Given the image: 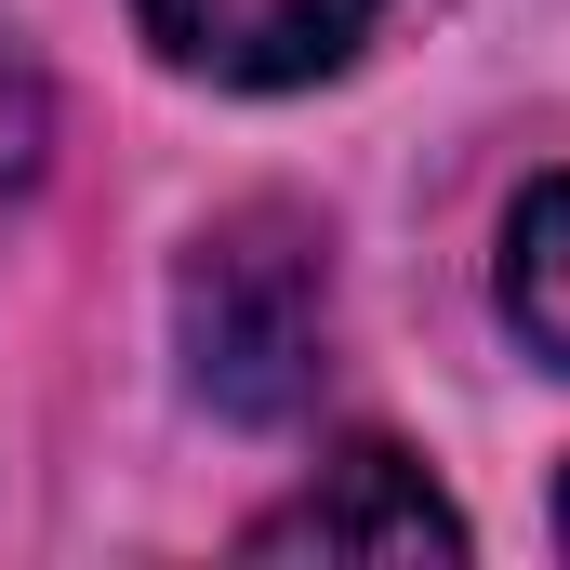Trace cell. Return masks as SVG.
Wrapping results in <instances>:
<instances>
[{
    "mask_svg": "<svg viewBox=\"0 0 570 570\" xmlns=\"http://www.w3.org/2000/svg\"><path fill=\"white\" fill-rule=\"evenodd\" d=\"M40 146H53V94H40V67H27V40L0 27V199L40 173Z\"/></svg>",
    "mask_w": 570,
    "mask_h": 570,
    "instance_id": "5b68a950",
    "label": "cell"
},
{
    "mask_svg": "<svg viewBox=\"0 0 570 570\" xmlns=\"http://www.w3.org/2000/svg\"><path fill=\"white\" fill-rule=\"evenodd\" d=\"M253 558H464V518L425 491V464L412 451H385V438H358V451H332L292 504H266L253 518Z\"/></svg>",
    "mask_w": 570,
    "mask_h": 570,
    "instance_id": "7a4b0ae2",
    "label": "cell"
},
{
    "mask_svg": "<svg viewBox=\"0 0 570 570\" xmlns=\"http://www.w3.org/2000/svg\"><path fill=\"white\" fill-rule=\"evenodd\" d=\"M134 13H146V40H159L186 80L292 94V80H332L385 0H134Z\"/></svg>",
    "mask_w": 570,
    "mask_h": 570,
    "instance_id": "3957f363",
    "label": "cell"
},
{
    "mask_svg": "<svg viewBox=\"0 0 570 570\" xmlns=\"http://www.w3.org/2000/svg\"><path fill=\"white\" fill-rule=\"evenodd\" d=\"M173 345L226 425L318 412V385H332V239L279 199L199 226V253L173 266Z\"/></svg>",
    "mask_w": 570,
    "mask_h": 570,
    "instance_id": "6da1fadb",
    "label": "cell"
},
{
    "mask_svg": "<svg viewBox=\"0 0 570 570\" xmlns=\"http://www.w3.org/2000/svg\"><path fill=\"white\" fill-rule=\"evenodd\" d=\"M504 318H518L531 358H558V372H570V173H558V186H531L518 226H504Z\"/></svg>",
    "mask_w": 570,
    "mask_h": 570,
    "instance_id": "277c9868",
    "label": "cell"
},
{
    "mask_svg": "<svg viewBox=\"0 0 570 570\" xmlns=\"http://www.w3.org/2000/svg\"><path fill=\"white\" fill-rule=\"evenodd\" d=\"M558 544H570V491H558Z\"/></svg>",
    "mask_w": 570,
    "mask_h": 570,
    "instance_id": "8992f818",
    "label": "cell"
}]
</instances>
